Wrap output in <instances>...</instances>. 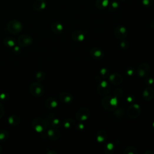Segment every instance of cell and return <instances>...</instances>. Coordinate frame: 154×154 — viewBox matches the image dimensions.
Listing matches in <instances>:
<instances>
[{"mask_svg": "<svg viewBox=\"0 0 154 154\" xmlns=\"http://www.w3.org/2000/svg\"><path fill=\"white\" fill-rule=\"evenodd\" d=\"M7 30L12 34H18L22 30V25L19 21L11 20L7 24Z\"/></svg>", "mask_w": 154, "mask_h": 154, "instance_id": "obj_1", "label": "cell"}, {"mask_svg": "<svg viewBox=\"0 0 154 154\" xmlns=\"http://www.w3.org/2000/svg\"><path fill=\"white\" fill-rule=\"evenodd\" d=\"M30 92L32 95L36 97H40L44 93V89L42 85L38 82H33L30 86Z\"/></svg>", "mask_w": 154, "mask_h": 154, "instance_id": "obj_2", "label": "cell"}, {"mask_svg": "<svg viewBox=\"0 0 154 154\" xmlns=\"http://www.w3.org/2000/svg\"><path fill=\"white\" fill-rule=\"evenodd\" d=\"M90 115V111L88 108L82 107L81 108L76 114V118L77 120L80 122H84L87 120Z\"/></svg>", "mask_w": 154, "mask_h": 154, "instance_id": "obj_3", "label": "cell"}, {"mask_svg": "<svg viewBox=\"0 0 154 154\" xmlns=\"http://www.w3.org/2000/svg\"><path fill=\"white\" fill-rule=\"evenodd\" d=\"M32 127L37 132L40 133L44 131L47 127V123L44 120L41 118H36L32 122Z\"/></svg>", "mask_w": 154, "mask_h": 154, "instance_id": "obj_4", "label": "cell"}, {"mask_svg": "<svg viewBox=\"0 0 154 154\" xmlns=\"http://www.w3.org/2000/svg\"><path fill=\"white\" fill-rule=\"evenodd\" d=\"M150 68L146 63H143L140 64L137 69V74L141 78H146L150 73Z\"/></svg>", "mask_w": 154, "mask_h": 154, "instance_id": "obj_5", "label": "cell"}, {"mask_svg": "<svg viewBox=\"0 0 154 154\" xmlns=\"http://www.w3.org/2000/svg\"><path fill=\"white\" fill-rule=\"evenodd\" d=\"M141 113V108L137 104L130 105L127 110L128 116L131 119H135L138 117Z\"/></svg>", "mask_w": 154, "mask_h": 154, "instance_id": "obj_6", "label": "cell"}, {"mask_svg": "<svg viewBox=\"0 0 154 154\" xmlns=\"http://www.w3.org/2000/svg\"><path fill=\"white\" fill-rule=\"evenodd\" d=\"M115 36L117 39H123L127 37L128 36L127 29L123 26H117L115 28L114 31Z\"/></svg>", "mask_w": 154, "mask_h": 154, "instance_id": "obj_7", "label": "cell"}, {"mask_svg": "<svg viewBox=\"0 0 154 154\" xmlns=\"http://www.w3.org/2000/svg\"><path fill=\"white\" fill-rule=\"evenodd\" d=\"M111 90V87L109 84L106 81L101 82L97 88V91L98 93L102 96H105L107 95Z\"/></svg>", "mask_w": 154, "mask_h": 154, "instance_id": "obj_8", "label": "cell"}, {"mask_svg": "<svg viewBox=\"0 0 154 154\" xmlns=\"http://www.w3.org/2000/svg\"><path fill=\"white\" fill-rule=\"evenodd\" d=\"M33 43V39L28 34L21 35L18 38V44L23 47H29Z\"/></svg>", "mask_w": 154, "mask_h": 154, "instance_id": "obj_9", "label": "cell"}, {"mask_svg": "<svg viewBox=\"0 0 154 154\" xmlns=\"http://www.w3.org/2000/svg\"><path fill=\"white\" fill-rule=\"evenodd\" d=\"M90 55L95 59H102L104 57V52L99 48H93L90 50Z\"/></svg>", "mask_w": 154, "mask_h": 154, "instance_id": "obj_10", "label": "cell"}, {"mask_svg": "<svg viewBox=\"0 0 154 154\" xmlns=\"http://www.w3.org/2000/svg\"><path fill=\"white\" fill-rule=\"evenodd\" d=\"M143 99L147 101L152 100L154 97V90L150 86H148L143 90Z\"/></svg>", "mask_w": 154, "mask_h": 154, "instance_id": "obj_11", "label": "cell"}, {"mask_svg": "<svg viewBox=\"0 0 154 154\" xmlns=\"http://www.w3.org/2000/svg\"><path fill=\"white\" fill-rule=\"evenodd\" d=\"M111 96H105L102 100V107L108 111H115L116 108L111 105Z\"/></svg>", "mask_w": 154, "mask_h": 154, "instance_id": "obj_12", "label": "cell"}, {"mask_svg": "<svg viewBox=\"0 0 154 154\" xmlns=\"http://www.w3.org/2000/svg\"><path fill=\"white\" fill-rule=\"evenodd\" d=\"M59 98L62 102L65 104H69V103H71L72 101L73 96L70 93L64 92H62L59 95Z\"/></svg>", "mask_w": 154, "mask_h": 154, "instance_id": "obj_13", "label": "cell"}, {"mask_svg": "<svg viewBox=\"0 0 154 154\" xmlns=\"http://www.w3.org/2000/svg\"><path fill=\"white\" fill-rule=\"evenodd\" d=\"M109 80L112 84H113V85H118L122 82L123 78L119 74H114L110 76Z\"/></svg>", "mask_w": 154, "mask_h": 154, "instance_id": "obj_14", "label": "cell"}, {"mask_svg": "<svg viewBox=\"0 0 154 154\" xmlns=\"http://www.w3.org/2000/svg\"><path fill=\"white\" fill-rule=\"evenodd\" d=\"M46 6L47 4L45 0H36L33 3V8L37 11L45 9Z\"/></svg>", "mask_w": 154, "mask_h": 154, "instance_id": "obj_15", "label": "cell"}, {"mask_svg": "<svg viewBox=\"0 0 154 154\" xmlns=\"http://www.w3.org/2000/svg\"><path fill=\"white\" fill-rule=\"evenodd\" d=\"M72 38L76 42H82L85 39V35L80 30H75L72 33Z\"/></svg>", "mask_w": 154, "mask_h": 154, "instance_id": "obj_16", "label": "cell"}, {"mask_svg": "<svg viewBox=\"0 0 154 154\" xmlns=\"http://www.w3.org/2000/svg\"><path fill=\"white\" fill-rule=\"evenodd\" d=\"M48 135L52 140H57L60 137V133L59 131L55 129H50L47 132Z\"/></svg>", "mask_w": 154, "mask_h": 154, "instance_id": "obj_17", "label": "cell"}, {"mask_svg": "<svg viewBox=\"0 0 154 154\" xmlns=\"http://www.w3.org/2000/svg\"><path fill=\"white\" fill-rule=\"evenodd\" d=\"M51 30L55 34H60L63 30V26L62 24L55 22L51 25Z\"/></svg>", "mask_w": 154, "mask_h": 154, "instance_id": "obj_18", "label": "cell"}, {"mask_svg": "<svg viewBox=\"0 0 154 154\" xmlns=\"http://www.w3.org/2000/svg\"><path fill=\"white\" fill-rule=\"evenodd\" d=\"M107 133L105 130H100L97 133L96 140L99 143H102L106 140L107 138Z\"/></svg>", "mask_w": 154, "mask_h": 154, "instance_id": "obj_19", "label": "cell"}, {"mask_svg": "<svg viewBox=\"0 0 154 154\" xmlns=\"http://www.w3.org/2000/svg\"><path fill=\"white\" fill-rule=\"evenodd\" d=\"M45 105L48 108H54L57 107L58 102L54 97H49L45 101Z\"/></svg>", "mask_w": 154, "mask_h": 154, "instance_id": "obj_20", "label": "cell"}, {"mask_svg": "<svg viewBox=\"0 0 154 154\" xmlns=\"http://www.w3.org/2000/svg\"><path fill=\"white\" fill-rule=\"evenodd\" d=\"M109 6V0H96V6L100 9H103Z\"/></svg>", "mask_w": 154, "mask_h": 154, "instance_id": "obj_21", "label": "cell"}, {"mask_svg": "<svg viewBox=\"0 0 154 154\" xmlns=\"http://www.w3.org/2000/svg\"><path fill=\"white\" fill-rule=\"evenodd\" d=\"M20 122V119L16 115H12L9 118V123L12 126H17Z\"/></svg>", "mask_w": 154, "mask_h": 154, "instance_id": "obj_22", "label": "cell"}, {"mask_svg": "<svg viewBox=\"0 0 154 154\" xmlns=\"http://www.w3.org/2000/svg\"><path fill=\"white\" fill-rule=\"evenodd\" d=\"M75 121L72 119H67L64 120V123H63L64 127L66 129H70V128H72L75 125Z\"/></svg>", "mask_w": 154, "mask_h": 154, "instance_id": "obj_23", "label": "cell"}, {"mask_svg": "<svg viewBox=\"0 0 154 154\" xmlns=\"http://www.w3.org/2000/svg\"><path fill=\"white\" fill-rule=\"evenodd\" d=\"M123 153L124 154H137L138 150L134 146H130L124 150Z\"/></svg>", "mask_w": 154, "mask_h": 154, "instance_id": "obj_24", "label": "cell"}, {"mask_svg": "<svg viewBox=\"0 0 154 154\" xmlns=\"http://www.w3.org/2000/svg\"><path fill=\"white\" fill-rule=\"evenodd\" d=\"M114 145L113 143H109L108 144H107V145L105 146L104 147V152L105 153L107 154H111V153H113L114 151Z\"/></svg>", "mask_w": 154, "mask_h": 154, "instance_id": "obj_25", "label": "cell"}, {"mask_svg": "<svg viewBox=\"0 0 154 154\" xmlns=\"http://www.w3.org/2000/svg\"><path fill=\"white\" fill-rule=\"evenodd\" d=\"M4 44L9 47H12L15 44V41L11 37H6L4 40Z\"/></svg>", "mask_w": 154, "mask_h": 154, "instance_id": "obj_26", "label": "cell"}, {"mask_svg": "<svg viewBox=\"0 0 154 154\" xmlns=\"http://www.w3.org/2000/svg\"><path fill=\"white\" fill-rule=\"evenodd\" d=\"M49 121L52 127H60V120L54 117L53 116H51V118H49Z\"/></svg>", "mask_w": 154, "mask_h": 154, "instance_id": "obj_27", "label": "cell"}, {"mask_svg": "<svg viewBox=\"0 0 154 154\" xmlns=\"http://www.w3.org/2000/svg\"><path fill=\"white\" fill-rule=\"evenodd\" d=\"M9 137V134L6 131H0V142L5 141Z\"/></svg>", "mask_w": 154, "mask_h": 154, "instance_id": "obj_28", "label": "cell"}, {"mask_svg": "<svg viewBox=\"0 0 154 154\" xmlns=\"http://www.w3.org/2000/svg\"><path fill=\"white\" fill-rule=\"evenodd\" d=\"M153 3V0H142V4L145 7H149Z\"/></svg>", "mask_w": 154, "mask_h": 154, "instance_id": "obj_29", "label": "cell"}, {"mask_svg": "<svg viewBox=\"0 0 154 154\" xmlns=\"http://www.w3.org/2000/svg\"><path fill=\"white\" fill-rule=\"evenodd\" d=\"M45 78V74L44 72H38L37 74H36V78L37 79V81H42Z\"/></svg>", "mask_w": 154, "mask_h": 154, "instance_id": "obj_30", "label": "cell"}, {"mask_svg": "<svg viewBox=\"0 0 154 154\" xmlns=\"http://www.w3.org/2000/svg\"><path fill=\"white\" fill-rule=\"evenodd\" d=\"M119 7V4L116 1L112 2L110 6V10L111 11H113L116 9H117Z\"/></svg>", "mask_w": 154, "mask_h": 154, "instance_id": "obj_31", "label": "cell"}, {"mask_svg": "<svg viewBox=\"0 0 154 154\" xmlns=\"http://www.w3.org/2000/svg\"><path fill=\"white\" fill-rule=\"evenodd\" d=\"M122 94H123V92L120 89H116L115 91V93H114L115 96L117 98H118V97H120L122 96Z\"/></svg>", "mask_w": 154, "mask_h": 154, "instance_id": "obj_32", "label": "cell"}, {"mask_svg": "<svg viewBox=\"0 0 154 154\" xmlns=\"http://www.w3.org/2000/svg\"><path fill=\"white\" fill-rule=\"evenodd\" d=\"M101 74L104 77H105L106 75H107L108 74V69H105V68H102L101 70Z\"/></svg>", "mask_w": 154, "mask_h": 154, "instance_id": "obj_33", "label": "cell"}, {"mask_svg": "<svg viewBox=\"0 0 154 154\" xmlns=\"http://www.w3.org/2000/svg\"><path fill=\"white\" fill-rule=\"evenodd\" d=\"M4 113V108L3 105L0 103V118L2 117Z\"/></svg>", "mask_w": 154, "mask_h": 154, "instance_id": "obj_34", "label": "cell"}, {"mask_svg": "<svg viewBox=\"0 0 154 154\" xmlns=\"http://www.w3.org/2000/svg\"><path fill=\"white\" fill-rule=\"evenodd\" d=\"M120 47L123 49H126L128 48V44L125 42H122L120 44Z\"/></svg>", "mask_w": 154, "mask_h": 154, "instance_id": "obj_35", "label": "cell"}, {"mask_svg": "<svg viewBox=\"0 0 154 154\" xmlns=\"http://www.w3.org/2000/svg\"><path fill=\"white\" fill-rule=\"evenodd\" d=\"M153 82H154V81H153V80L152 79V78H148V79L147 80V83H148V84H149V85H151V84H152V83H153Z\"/></svg>", "mask_w": 154, "mask_h": 154, "instance_id": "obj_36", "label": "cell"}, {"mask_svg": "<svg viewBox=\"0 0 154 154\" xmlns=\"http://www.w3.org/2000/svg\"><path fill=\"white\" fill-rule=\"evenodd\" d=\"M78 127H79V130H82L84 128H85V126H84L83 124H79L78 125Z\"/></svg>", "mask_w": 154, "mask_h": 154, "instance_id": "obj_37", "label": "cell"}, {"mask_svg": "<svg viewBox=\"0 0 154 154\" xmlns=\"http://www.w3.org/2000/svg\"><path fill=\"white\" fill-rule=\"evenodd\" d=\"M127 74L129 75H132L133 74V71L132 69H129L127 71Z\"/></svg>", "mask_w": 154, "mask_h": 154, "instance_id": "obj_38", "label": "cell"}, {"mask_svg": "<svg viewBox=\"0 0 154 154\" xmlns=\"http://www.w3.org/2000/svg\"><path fill=\"white\" fill-rule=\"evenodd\" d=\"M145 154H154V152L151 150H148L145 153Z\"/></svg>", "mask_w": 154, "mask_h": 154, "instance_id": "obj_39", "label": "cell"}, {"mask_svg": "<svg viewBox=\"0 0 154 154\" xmlns=\"http://www.w3.org/2000/svg\"><path fill=\"white\" fill-rule=\"evenodd\" d=\"M151 27L153 28V29H154V21H153L151 22Z\"/></svg>", "mask_w": 154, "mask_h": 154, "instance_id": "obj_40", "label": "cell"}, {"mask_svg": "<svg viewBox=\"0 0 154 154\" xmlns=\"http://www.w3.org/2000/svg\"><path fill=\"white\" fill-rule=\"evenodd\" d=\"M153 127H154V122H153Z\"/></svg>", "mask_w": 154, "mask_h": 154, "instance_id": "obj_41", "label": "cell"}, {"mask_svg": "<svg viewBox=\"0 0 154 154\" xmlns=\"http://www.w3.org/2000/svg\"><path fill=\"white\" fill-rule=\"evenodd\" d=\"M0 149H1V148H0Z\"/></svg>", "mask_w": 154, "mask_h": 154, "instance_id": "obj_42", "label": "cell"}, {"mask_svg": "<svg viewBox=\"0 0 154 154\" xmlns=\"http://www.w3.org/2000/svg\"><path fill=\"white\" fill-rule=\"evenodd\" d=\"M153 85H154V82H153Z\"/></svg>", "mask_w": 154, "mask_h": 154, "instance_id": "obj_43", "label": "cell"}]
</instances>
